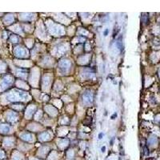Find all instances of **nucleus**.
Returning <instances> with one entry per match:
<instances>
[{"label":"nucleus","mask_w":160,"mask_h":160,"mask_svg":"<svg viewBox=\"0 0 160 160\" xmlns=\"http://www.w3.org/2000/svg\"><path fill=\"white\" fill-rule=\"evenodd\" d=\"M10 83V80L8 79H5L4 80L2 81V83H1V85H0V88H1V90H2L3 88H4L6 86H7Z\"/></svg>","instance_id":"1"},{"label":"nucleus","mask_w":160,"mask_h":160,"mask_svg":"<svg viewBox=\"0 0 160 160\" xmlns=\"http://www.w3.org/2000/svg\"><path fill=\"white\" fill-rule=\"evenodd\" d=\"M1 129H2V131H7V130H8V127L6 126H2Z\"/></svg>","instance_id":"2"},{"label":"nucleus","mask_w":160,"mask_h":160,"mask_svg":"<svg viewBox=\"0 0 160 160\" xmlns=\"http://www.w3.org/2000/svg\"><path fill=\"white\" fill-rule=\"evenodd\" d=\"M108 32H109V31H108V29H107L105 31H104V33H103V35H104V36H107V35H108Z\"/></svg>","instance_id":"3"},{"label":"nucleus","mask_w":160,"mask_h":160,"mask_svg":"<svg viewBox=\"0 0 160 160\" xmlns=\"http://www.w3.org/2000/svg\"><path fill=\"white\" fill-rule=\"evenodd\" d=\"M103 133H99V139H101L103 138Z\"/></svg>","instance_id":"4"},{"label":"nucleus","mask_w":160,"mask_h":160,"mask_svg":"<svg viewBox=\"0 0 160 160\" xmlns=\"http://www.w3.org/2000/svg\"><path fill=\"white\" fill-rule=\"evenodd\" d=\"M4 157V154H3V152L0 151V158H3Z\"/></svg>","instance_id":"5"},{"label":"nucleus","mask_w":160,"mask_h":160,"mask_svg":"<svg viewBox=\"0 0 160 160\" xmlns=\"http://www.w3.org/2000/svg\"><path fill=\"white\" fill-rule=\"evenodd\" d=\"M116 116H117V114H116V113H115V114H114L113 115V116H112V117H111V118H112V119H114V118H115V117H116Z\"/></svg>","instance_id":"6"},{"label":"nucleus","mask_w":160,"mask_h":160,"mask_svg":"<svg viewBox=\"0 0 160 160\" xmlns=\"http://www.w3.org/2000/svg\"><path fill=\"white\" fill-rule=\"evenodd\" d=\"M105 151H106V147H102V152H105Z\"/></svg>","instance_id":"7"}]
</instances>
